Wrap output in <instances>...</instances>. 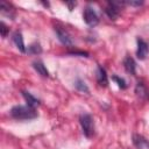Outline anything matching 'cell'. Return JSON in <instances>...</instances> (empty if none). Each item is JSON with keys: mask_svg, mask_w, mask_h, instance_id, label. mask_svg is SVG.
I'll return each instance as SVG.
<instances>
[{"mask_svg": "<svg viewBox=\"0 0 149 149\" xmlns=\"http://www.w3.org/2000/svg\"><path fill=\"white\" fill-rule=\"evenodd\" d=\"M10 115L16 120H30V119H35L37 116V113L35 112V108H31L28 105L27 106L17 105L10 109Z\"/></svg>", "mask_w": 149, "mask_h": 149, "instance_id": "6da1fadb", "label": "cell"}, {"mask_svg": "<svg viewBox=\"0 0 149 149\" xmlns=\"http://www.w3.org/2000/svg\"><path fill=\"white\" fill-rule=\"evenodd\" d=\"M83 133L86 137H91L94 134V121L90 114H83L79 119Z\"/></svg>", "mask_w": 149, "mask_h": 149, "instance_id": "7a4b0ae2", "label": "cell"}, {"mask_svg": "<svg viewBox=\"0 0 149 149\" xmlns=\"http://www.w3.org/2000/svg\"><path fill=\"white\" fill-rule=\"evenodd\" d=\"M123 5H126L125 1H109L105 8V13L111 20H116L120 14V9Z\"/></svg>", "mask_w": 149, "mask_h": 149, "instance_id": "3957f363", "label": "cell"}, {"mask_svg": "<svg viewBox=\"0 0 149 149\" xmlns=\"http://www.w3.org/2000/svg\"><path fill=\"white\" fill-rule=\"evenodd\" d=\"M83 17H84V21L86 22V24H88L90 27H94L99 22V17H98L95 10L92 7H86L84 9Z\"/></svg>", "mask_w": 149, "mask_h": 149, "instance_id": "277c9868", "label": "cell"}, {"mask_svg": "<svg viewBox=\"0 0 149 149\" xmlns=\"http://www.w3.org/2000/svg\"><path fill=\"white\" fill-rule=\"evenodd\" d=\"M55 31H56V34H57L58 40H59L64 45H72V38H71L70 34H69L65 29H63L62 27H56V28H55Z\"/></svg>", "mask_w": 149, "mask_h": 149, "instance_id": "5b68a950", "label": "cell"}, {"mask_svg": "<svg viewBox=\"0 0 149 149\" xmlns=\"http://www.w3.org/2000/svg\"><path fill=\"white\" fill-rule=\"evenodd\" d=\"M148 52H149V47H148V44H147L143 40L139 38V40H137V50H136V56H137V58L141 59V61L144 59V58L147 57Z\"/></svg>", "mask_w": 149, "mask_h": 149, "instance_id": "8992f818", "label": "cell"}, {"mask_svg": "<svg viewBox=\"0 0 149 149\" xmlns=\"http://www.w3.org/2000/svg\"><path fill=\"white\" fill-rule=\"evenodd\" d=\"M97 81L102 87H106L108 85V77H107L106 70L102 66H98L97 68Z\"/></svg>", "mask_w": 149, "mask_h": 149, "instance_id": "52a82bcc", "label": "cell"}, {"mask_svg": "<svg viewBox=\"0 0 149 149\" xmlns=\"http://www.w3.org/2000/svg\"><path fill=\"white\" fill-rule=\"evenodd\" d=\"M13 41L16 45V48L21 51V52H26V47H24V42H23V37L22 34L20 31H15L13 34Z\"/></svg>", "mask_w": 149, "mask_h": 149, "instance_id": "ba28073f", "label": "cell"}, {"mask_svg": "<svg viewBox=\"0 0 149 149\" xmlns=\"http://www.w3.org/2000/svg\"><path fill=\"white\" fill-rule=\"evenodd\" d=\"M123 66H125V69H126V71H127L128 73H130V74H135L136 64H135V61H134L132 57L127 56V57L125 58V61H123Z\"/></svg>", "mask_w": 149, "mask_h": 149, "instance_id": "9c48e42d", "label": "cell"}, {"mask_svg": "<svg viewBox=\"0 0 149 149\" xmlns=\"http://www.w3.org/2000/svg\"><path fill=\"white\" fill-rule=\"evenodd\" d=\"M22 95H23L24 100L27 101V105H28V106H30L31 108H35V107H37V106L40 105L38 99H36V98H35L33 94H30L29 92L23 91V92H22Z\"/></svg>", "mask_w": 149, "mask_h": 149, "instance_id": "30bf717a", "label": "cell"}, {"mask_svg": "<svg viewBox=\"0 0 149 149\" xmlns=\"http://www.w3.org/2000/svg\"><path fill=\"white\" fill-rule=\"evenodd\" d=\"M33 66H34V69H35L41 76H43V77H48V76H49V71L47 70L45 65H44L41 61L34 62V63H33Z\"/></svg>", "mask_w": 149, "mask_h": 149, "instance_id": "8fae6325", "label": "cell"}, {"mask_svg": "<svg viewBox=\"0 0 149 149\" xmlns=\"http://www.w3.org/2000/svg\"><path fill=\"white\" fill-rule=\"evenodd\" d=\"M41 51H42V48H41L40 43H33L31 45L28 47V52H29V54L36 55V54H40Z\"/></svg>", "mask_w": 149, "mask_h": 149, "instance_id": "7c38bea8", "label": "cell"}, {"mask_svg": "<svg viewBox=\"0 0 149 149\" xmlns=\"http://www.w3.org/2000/svg\"><path fill=\"white\" fill-rule=\"evenodd\" d=\"M112 79L118 84V86H119L120 88H126V87H127V84H126V81H125L123 78H120V77H118V76H113Z\"/></svg>", "mask_w": 149, "mask_h": 149, "instance_id": "4fadbf2b", "label": "cell"}, {"mask_svg": "<svg viewBox=\"0 0 149 149\" xmlns=\"http://www.w3.org/2000/svg\"><path fill=\"white\" fill-rule=\"evenodd\" d=\"M76 87L79 90V91H81V92H88V88H87V86L85 85V83L84 81H81L80 79H78L77 81H76Z\"/></svg>", "mask_w": 149, "mask_h": 149, "instance_id": "5bb4252c", "label": "cell"}, {"mask_svg": "<svg viewBox=\"0 0 149 149\" xmlns=\"http://www.w3.org/2000/svg\"><path fill=\"white\" fill-rule=\"evenodd\" d=\"M0 31H1V36H2V37H6V36H7V34H8V31H9V28L5 24V22H1V23H0Z\"/></svg>", "mask_w": 149, "mask_h": 149, "instance_id": "9a60e30c", "label": "cell"}, {"mask_svg": "<svg viewBox=\"0 0 149 149\" xmlns=\"http://www.w3.org/2000/svg\"><path fill=\"white\" fill-rule=\"evenodd\" d=\"M125 3L129 6H141L143 5V1H125Z\"/></svg>", "mask_w": 149, "mask_h": 149, "instance_id": "2e32d148", "label": "cell"}]
</instances>
